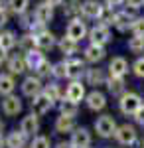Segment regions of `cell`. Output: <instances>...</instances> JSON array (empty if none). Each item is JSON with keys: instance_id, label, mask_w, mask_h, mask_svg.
<instances>
[{"instance_id": "6da1fadb", "label": "cell", "mask_w": 144, "mask_h": 148, "mask_svg": "<svg viewBox=\"0 0 144 148\" xmlns=\"http://www.w3.org/2000/svg\"><path fill=\"white\" fill-rule=\"evenodd\" d=\"M142 97L134 91H126L122 97H119V111H121L124 116H134V114L140 111L142 107Z\"/></svg>"}, {"instance_id": "7a4b0ae2", "label": "cell", "mask_w": 144, "mask_h": 148, "mask_svg": "<svg viewBox=\"0 0 144 148\" xmlns=\"http://www.w3.org/2000/svg\"><path fill=\"white\" fill-rule=\"evenodd\" d=\"M93 128H95V132H97L99 138H105L107 140V138H115L119 125H117V121H115L112 114H101L99 119L95 121Z\"/></svg>"}, {"instance_id": "3957f363", "label": "cell", "mask_w": 144, "mask_h": 148, "mask_svg": "<svg viewBox=\"0 0 144 148\" xmlns=\"http://www.w3.org/2000/svg\"><path fill=\"white\" fill-rule=\"evenodd\" d=\"M115 140H117V144H119V146H122V148L134 146V144L138 142V130H136V126H134V125H128V123L119 125L117 134H115Z\"/></svg>"}, {"instance_id": "277c9868", "label": "cell", "mask_w": 144, "mask_h": 148, "mask_svg": "<svg viewBox=\"0 0 144 148\" xmlns=\"http://www.w3.org/2000/svg\"><path fill=\"white\" fill-rule=\"evenodd\" d=\"M44 87H45L44 79H42V77H38L36 73H32V75H28V77H24L22 85H20V91H22L24 97H28V99H34L36 95L44 93Z\"/></svg>"}, {"instance_id": "5b68a950", "label": "cell", "mask_w": 144, "mask_h": 148, "mask_svg": "<svg viewBox=\"0 0 144 148\" xmlns=\"http://www.w3.org/2000/svg\"><path fill=\"white\" fill-rule=\"evenodd\" d=\"M138 16H134V10H121L115 12V18H112V28L121 34H126V32H132L134 20Z\"/></svg>"}, {"instance_id": "8992f818", "label": "cell", "mask_w": 144, "mask_h": 148, "mask_svg": "<svg viewBox=\"0 0 144 148\" xmlns=\"http://www.w3.org/2000/svg\"><path fill=\"white\" fill-rule=\"evenodd\" d=\"M112 34H111V26L107 24H95L91 30H89V42L91 44H97V46H107L111 44Z\"/></svg>"}, {"instance_id": "52a82bcc", "label": "cell", "mask_w": 144, "mask_h": 148, "mask_svg": "<svg viewBox=\"0 0 144 148\" xmlns=\"http://www.w3.org/2000/svg\"><path fill=\"white\" fill-rule=\"evenodd\" d=\"M65 36L71 38V40H75V42H81V40L89 38V28H87L85 18H73V20H69V24H67V28H65Z\"/></svg>"}, {"instance_id": "ba28073f", "label": "cell", "mask_w": 144, "mask_h": 148, "mask_svg": "<svg viewBox=\"0 0 144 148\" xmlns=\"http://www.w3.org/2000/svg\"><path fill=\"white\" fill-rule=\"evenodd\" d=\"M65 63H67V79L69 81H77L81 77H85V73H87V67H85L87 61L85 59L73 56V57H67Z\"/></svg>"}, {"instance_id": "9c48e42d", "label": "cell", "mask_w": 144, "mask_h": 148, "mask_svg": "<svg viewBox=\"0 0 144 148\" xmlns=\"http://www.w3.org/2000/svg\"><path fill=\"white\" fill-rule=\"evenodd\" d=\"M56 107V103L51 101L45 93H40V95H36L32 101H30V109H32L34 114H38V116H44V114H47L51 109Z\"/></svg>"}, {"instance_id": "30bf717a", "label": "cell", "mask_w": 144, "mask_h": 148, "mask_svg": "<svg viewBox=\"0 0 144 148\" xmlns=\"http://www.w3.org/2000/svg\"><path fill=\"white\" fill-rule=\"evenodd\" d=\"M85 85H87V83H83L81 79L69 81V83H67V87H65V99H69V101H73V103H77V105H79L81 101H85V99H87Z\"/></svg>"}, {"instance_id": "8fae6325", "label": "cell", "mask_w": 144, "mask_h": 148, "mask_svg": "<svg viewBox=\"0 0 144 148\" xmlns=\"http://www.w3.org/2000/svg\"><path fill=\"white\" fill-rule=\"evenodd\" d=\"M107 81H109V75L105 73V69L97 67V65L87 67V73H85V83H87V85L99 89V87H103V85H107Z\"/></svg>"}, {"instance_id": "7c38bea8", "label": "cell", "mask_w": 144, "mask_h": 148, "mask_svg": "<svg viewBox=\"0 0 144 148\" xmlns=\"http://www.w3.org/2000/svg\"><path fill=\"white\" fill-rule=\"evenodd\" d=\"M20 130H22L28 138L38 136V134H40V116L34 114V113L22 116V121H20Z\"/></svg>"}, {"instance_id": "4fadbf2b", "label": "cell", "mask_w": 144, "mask_h": 148, "mask_svg": "<svg viewBox=\"0 0 144 148\" xmlns=\"http://www.w3.org/2000/svg\"><path fill=\"white\" fill-rule=\"evenodd\" d=\"M85 105H87L89 111L101 113V111H105V107H107V95H105L103 91H99V89H93L91 93H87Z\"/></svg>"}, {"instance_id": "5bb4252c", "label": "cell", "mask_w": 144, "mask_h": 148, "mask_svg": "<svg viewBox=\"0 0 144 148\" xmlns=\"http://www.w3.org/2000/svg\"><path fill=\"white\" fill-rule=\"evenodd\" d=\"M71 144L75 148H89L91 142H93V134L87 126H77L73 132H71Z\"/></svg>"}, {"instance_id": "9a60e30c", "label": "cell", "mask_w": 144, "mask_h": 148, "mask_svg": "<svg viewBox=\"0 0 144 148\" xmlns=\"http://www.w3.org/2000/svg\"><path fill=\"white\" fill-rule=\"evenodd\" d=\"M24 109V103L18 95H8L2 99V113L6 116H18Z\"/></svg>"}, {"instance_id": "2e32d148", "label": "cell", "mask_w": 144, "mask_h": 148, "mask_svg": "<svg viewBox=\"0 0 144 148\" xmlns=\"http://www.w3.org/2000/svg\"><path fill=\"white\" fill-rule=\"evenodd\" d=\"M103 8H105V4L99 2V0H83V4H81V16L85 20H99Z\"/></svg>"}, {"instance_id": "e0dca14e", "label": "cell", "mask_w": 144, "mask_h": 148, "mask_svg": "<svg viewBox=\"0 0 144 148\" xmlns=\"http://www.w3.org/2000/svg\"><path fill=\"white\" fill-rule=\"evenodd\" d=\"M75 128H77L75 116H69V114H59V116H56L53 130H56L57 134H71Z\"/></svg>"}, {"instance_id": "ac0fdd59", "label": "cell", "mask_w": 144, "mask_h": 148, "mask_svg": "<svg viewBox=\"0 0 144 148\" xmlns=\"http://www.w3.org/2000/svg\"><path fill=\"white\" fill-rule=\"evenodd\" d=\"M105 57H107V49H105L103 46H97V44H89V46L83 49V59H85L87 63H93V65H97V63H101Z\"/></svg>"}, {"instance_id": "d6986e66", "label": "cell", "mask_w": 144, "mask_h": 148, "mask_svg": "<svg viewBox=\"0 0 144 148\" xmlns=\"http://www.w3.org/2000/svg\"><path fill=\"white\" fill-rule=\"evenodd\" d=\"M6 69H8V73H12L14 77L24 75V73L28 71V65H26V57H24V53H14V56L8 57V61H6Z\"/></svg>"}, {"instance_id": "ffe728a7", "label": "cell", "mask_w": 144, "mask_h": 148, "mask_svg": "<svg viewBox=\"0 0 144 148\" xmlns=\"http://www.w3.org/2000/svg\"><path fill=\"white\" fill-rule=\"evenodd\" d=\"M107 69H109V75L111 77H126V73L130 71L128 69V61L122 56L112 57L111 61H109V65H107Z\"/></svg>"}, {"instance_id": "44dd1931", "label": "cell", "mask_w": 144, "mask_h": 148, "mask_svg": "<svg viewBox=\"0 0 144 148\" xmlns=\"http://www.w3.org/2000/svg\"><path fill=\"white\" fill-rule=\"evenodd\" d=\"M36 42H38V49H42V51H51L53 47H57V40L56 34L53 32H49V30H44L42 34L36 36Z\"/></svg>"}, {"instance_id": "7402d4cb", "label": "cell", "mask_w": 144, "mask_h": 148, "mask_svg": "<svg viewBox=\"0 0 144 148\" xmlns=\"http://www.w3.org/2000/svg\"><path fill=\"white\" fill-rule=\"evenodd\" d=\"M28 136L20 128H14L6 134V148H28Z\"/></svg>"}, {"instance_id": "603a6c76", "label": "cell", "mask_w": 144, "mask_h": 148, "mask_svg": "<svg viewBox=\"0 0 144 148\" xmlns=\"http://www.w3.org/2000/svg\"><path fill=\"white\" fill-rule=\"evenodd\" d=\"M34 18L38 20V22H42L44 26H47V24L53 20V6H49L47 2H40L36 8H34Z\"/></svg>"}, {"instance_id": "cb8c5ba5", "label": "cell", "mask_w": 144, "mask_h": 148, "mask_svg": "<svg viewBox=\"0 0 144 148\" xmlns=\"http://www.w3.org/2000/svg\"><path fill=\"white\" fill-rule=\"evenodd\" d=\"M57 49H59V53H63L65 59L67 57H73L79 51V42L63 36V38H59V42H57Z\"/></svg>"}, {"instance_id": "d4e9b609", "label": "cell", "mask_w": 144, "mask_h": 148, "mask_svg": "<svg viewBox=\"0 0 144 148\" xmlns=\"http://www.w3.org/2000/svg\"><path fill=\"white\" fill-rule=\"evenodd\" d=\"M16 91V77L12 75V73H0V97L4 99V97H8V95H14Z\"/></svg>"}, {"instance_id": "484cf974", "label": "cell", "mask_w": 144, "mask_h": 148, "mask_svg": "<svg viewBox=\"0 0 144 148\" xmlns=\"http://www.w3.org/2000/svg\"><path fill=\"white\" fill-rule=\"evenodd\" d=\"M18 40H20V36H16V32H12V30H2V32H0V49H4V51L10 53L12 49L18 46Z\"/></svg>"}, {"instance_id": "4316f807", "label": "cell", "mask_w": 144, "mask_h": 148, "mask_svg": "<svg viewBox=\"0 0 144 148\" xmlns=\"http://www.w3.org/2000/svg\"><path fill=\"white\" fill-rule=\"evenodd\" d=\"M44 93L56 103V105H59V103L65 99V91H61V85H59L57 81H49V83H45Z\"/></svg>"}, {"instance_id": "83f0119b", "label": "cell", "mask_w": 144, "mask_h": 148, "mask_svg": "<svg viewBox=\"0 0 144 148\" xmlns=\"http://www.w3.org/2000/svg\"><path fill=\"white\" fill-rule=\"evenodd\" d=\"M107 89L112 97H122L126 93V81L124 77H111L109 75V81H107Z\"/></svg>"}, {"instance_id": "f1b7e54d", "label": "cell", "mask_w": 144, "mask_h": 148, "mask_svg": "<svg viewBox=\"0 0 144 148\" xmlns=\"http://www.w3.org/2000/svg\"><path fill=\"white\" fill-rule=\"evenodd\" d=\"M24 57H26V65H28V69L36 71V69L45 61V51H42V49H34V51H30V53H24Z\"/></svg>"}, {"instance_id": "f546056e", "label": "cell", "mask_w": 144, "mask_h": 148, "mask_svg": "<svg viewBox=\"0 0 144 148\" xmlns=\"http://www.w3.org/2000/svg\"><path fill=\"white\" fill-rule=\"evenodd\" d=\"M18 49H20L22 53H30L34 49H38L36 36H34L32 32H26L24 36H20V40H18Z\"/></svg>"}, {"instance_id": "4dcf8cb0", "label": "cell", "mask_w": 144, "mask_h": 148, "mask_svg": "<svg viewBox=\"0 0 144 148\" xmlns=\"http://www.w3.org/2000/svg\"><path fill=\"white\" fill-rule=\"evenodd\" d=\"M81 4L79 0H65V6H63V14H65L69 20L73 18H81Z\"/></svg>"}, {"instance_id": "1f68e13d", "label": "cell", "mask_w": 144, "mask_h": 148, "mask_svg": "<svg viewBox=\"0 0 144 148\" xmlns=\"http://www.w3.org/2000/svg\"><path fill=\"white\" fill-rule=\"evenodd\" d=\"M8 2V10L16 16H22L28 12V6H30V0H6Z\"/></svg>"}, {"instance_id": "d6a6232c", "label": "cell", "mask_w": 144, "mask_h": 148, "mask_svg": "<svg viewBox=\"0 0 144 148\" xmlns=\"http://www.w3.org/2000/svg\"><path fill=\"white\" fill-rule=\"evenodd\" d=\"M57 107H59V114L77 116V113H79V105H77V103H73V101H69V99H63Z\"/></svg>"}, {"instance_id": "836d02e7", "label": "cell", "mask_w": 144, "mask_h": 148, "mask_svg": "<svg viewBox=\"0 0 144 148\" xmlns=\"http://www.w3.org/2000/svg\"><path fill=\"white\" fill-rule=\"evenodd\" d=\"M126 47H128L132 53H142L144 51V38L142 36H132V38H128Z\"/></svg>"}, {"instance_id": "e575fe53", "label": "cell", "mask_w": 144, "mask_h": 148, "mask_svg": "<svg viewBox=\"0 0 144 148\" xmlns=\"http://www.w3.org/2000/svg\"><path fill=\"white\" fill-rule=\"evenodd\" d=\"M28 148H53L51 144V138L45 136V134H38V136H34L30 140V146Z\"/></svg>"}, {"instance_id": "d590c367", "label": "cell", "mask_w": 144, "mask_h": 148, "mask_svg": "<svg viewBox=\"0 0 144 148\" xmlns=\"http://www.w3.org/2000/svg\"><path fill=\"white\" fill-rule=\"evenodd\" d=\"M34 73H36L38 77H42V79H45V77H51V75H53V63H51V61L45 57V61H44V63H42L38 69H36Z\"/></svg>"}, {"instance_id": "8d00e7d4", "label": "cell", "mask_w": 144, "mask_h": 148, "mask_svg": "<svg viewBox=\"0 0 144 148\" xmlns=\"http://www.w3.org/2000/svg\"><path fill=\"white\" fill-rule=\"evenodd\" d=\"M56 81L59 79H67V63L65 59H61V61H56L53 63V75H51Z\"/></svg>"}, {"instance_id": "74e56055", "label": "cell", "mask_w": 144, "mask_h": 148, "mask_svg": "<svg viewBox=\"0 0 144 148\" xmlns=\"http://www.w3.org/2000/svg\"><path fill=\"white\" fill-rule=\"evenodd\" d=\"M130 69H132L134 77H138V79H144V56L136 57V59H134V63L130 65Z\"/></svg>"}, {"instance_id": "f35d334b", "label": "cell", "mask_w": 144, "mask_h": 148, "mask_svg": "<svg viewBox=\"0 0 144 148\" xmlns=\"http://www.w3.org/2000/svg\"><path fill=\"white\" fill-rule=\"evenodd\" d=\"M132 36H142V38H144V16H138V18L134 20Z\"/></svg>"}, {"instance_id": "ab89813d", "label": "cell", "mask_w": 144, "mask_h": 148, "mask_svg": "<svg viewBox=\"0 0 144 148\" xmlns=\"http://www.w3.org/2000/svg\"><path fill=\"white\" fill-rule=\"evenodd\" d=\"M124 4H126L130 10H140V8L144 6V0H126Z\"/></svg>"}, {"instance_id": "60d3db41", "label": "cell", "mask_w": 144, "mask_h": 148, "mask_svg": "<svg viewBox=\"0 0 144 148\" xmlns=\"http://www.w3.org/2000/svg\"><path fill=\"white\" fill-rule=\"evenodd\" d=\"M8 8H0V28H4L8 24Z\"/></svg>"}, {"instance_id": "b9f144b4", "label": "cell", "mask_w": 144, "mask_h": 148, "mask_svg": "<svg viewBox=\"0 0 144 148\" xmlns=\"http://www.w3.org/2000/svg\"><path fill=\"white\" fill-rule=\"evenodd\" d=\"M132 119H134V121H136V123H138L140 126H144V105L140 107V111H138V113L134 114Z\"/></svg>"}, {"instance_id": "7bdbcfd3", "label": "cell", "mask_w": 144, "mask_h": 148, "mask_svg": "<svg viewBox=\"0 0 144 148\" xmlns=\"http://www.w3.org/2000/svg\"><path fill=\"white\" fill-rule=\"evenodd\" d=\"M53 148H75V146L71 144V140H61V142H57Z\"/></svg>"}, {"instance_id": "ee69618b", "label": "cell", "mask_w": 144, "mask_h": 148, "mask_svg": "<svg viewBox=\"0 0 144 148\" xmlns=\"http://www.w3.org/2000/svg\"><path fill=\"white\" fill-rule=\"evenodd\" d=\"M8 51H4V49H0V67L2 65H6V61H8Z\"/></svg>"}, {"instance_id": "f6af8a7d", "label": "cell", "mask_w": 144, "mask_h": 148, "mask_svg": "<svg viewBox=\"0 0 144 148\" xmlns=\"http://www.w3.org/2000/svg\"><path fill=\"white\" fill-rule=\"evenodd\" d=\"M124 2H126V0H105V4H107V6H112V8H115V6H122Z\"/></svg>"}, {"instance_id": "bcb514c9", "label": "cell", "mask_w": 144, "mask_h": 148, "mask_svg": "<svg viewBox=\"0 0 144 148\" xmlns=\"http://www.w3.org/2000/svg\"><path fill=\"white\" fill-rule=\"evenodd\" d=\"M49 6H53V8H57V6H61V4H65V0H45Z\"/></svg>"}, {"instance_id": "7dc6e473", "label": "cell", "mask_w": 144, "mask_h": 148, "mask_svg": "<svg viewBox=\"0 0 144 148\" xmlns=\"http://www.w3.org/2000/svg\"><path fill=\"white\" fill-rule=\"evenodd\" d=\"M0 148H6V136L0 134Z\"/></svg>"}, {"instance_id": "c3c4849f", "label": "cell", "mask_w": 144, "mask_h": 148, "mask_svg": "<svg viewBox=\"0 0 144 148\" xmlns=\"http://www.w3.org/2000/svg\"><path fill=\"white\" fill-rule=\"evenodd\" d=\"M4 128H6V125H4V121H2V119H0V134H2V132H4Z\"/></svg>"}, {"instance_id": "681fc988", "label": "cell", "mask_w": 144, "mask_h": 148, "mask_svg": "<svg viewBox=\"0 0 144 148\" xmlns=\"http://www.w3.org/2000/svg\"><path fill=\"white\" fill-rule=\"evenodd\" d=\"M142 148H144V140H142Z\"/></svg>"}, {"instance_id": "f907efd6", "label": "cell", "mask_w": 144, "mask_h": 148, "mask_svg": "<svg viewBox=\"0 0 144 148\" xmlns=\"http://www.w3.org/2000/svg\"><path fill=\"white\" fill-rule=\"evenodd\" d=\"M89 148H93V146H89Z\"/></svg>"}]
</instances>
